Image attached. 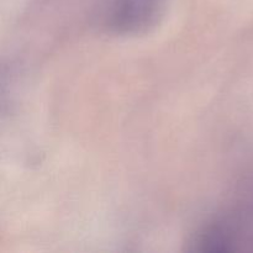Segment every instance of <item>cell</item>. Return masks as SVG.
I'll list each match as a JSON object with an SVG mask.
<instances>
[{
    "instance_id": "1",
    "label": "cell",
    "mask_w": 253,
    "mask_h": 253,
    "mask_svg": "<svg viewBox=\"0 0 253 253\" xmlns=\"http://www.w3.org/2000/svg\"><path fill=\"white\" fill-rule=\"evenodd\" d=\"M158 0H113L109 26L120 34H136L153 24Z\"/></svg>"
}]
</instances>
